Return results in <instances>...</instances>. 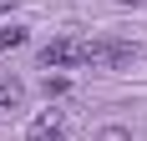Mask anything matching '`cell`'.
I'll list each match as a JSON object with an SVG mask.
<instances>
[{
	"mask_svg": "<svg viewBox=\"0 0 147 141\" xmlns=\"http://www.w3.org/2000/svg\"><path fill=\"white\" fill-rule=\"evenodd\" d=\"M137 61V45L132 41H81V66H96V70H122Z\"/></svg>",
	"mask_w": 147,
	"mask_h": 141,
	"instance_id": "obj_1",
	"label": "cell"
},
{
	"mask_svg": "<svg viewBox=\"0 0 147 141\" xmlns=\"http://www.w3.org/2000/svg\"><path fill=\"white\" fill-rule=\"evenodd\" d=\"M41 66H46V70L81 66V41H76V35H61V41H51V45L41 51Z\"/></svg>",
	"mask_w": 147,
	"mask_h": 141,
	"instance_id": "obj_2",
	"label": "cell"
},
{
	"mask_svg": "<svg viewBox=\"0 0 147 141\" xmlns=\"http://www.w3.org/2000/svg\"><path fill=\"white\" fill-rule=\"evenodd\" d=\"M26 141H66V111H41L30 121Z\"/></svg>",
	"mask_w": 147,
	"mask_h": 141,
	"instance_id": "obj_3",
	"label": "cell"
},
{
	"mask_svg": "<svg viewBox=\"0 0 147 141\" xmlns=\"http://www.w3.org/2000/svg\"><path fill=\"white\" fill-rule=\"evenodd\" d=\"M20 101H26V86H20V81H5V86H0V111H15Z\"/></svg>",
	"mask_w": 147,
	"mask_h": 141,
	"instance_id": "obj_4",
	"label": "cell"
},
{
	"mask_svg": "<svg viewBox=\"0 0 147 141\" xmlns=\"http://www.w3.org/2000/svg\"><path fill=\"white\" fill-rule=\"evenodd\" d=\"M26 45V25H0V51H15Z\"/></svg>",
	"mask_w": 147,
	"mask_h": 141,
	"instance_id": "obj_5",
	"label": "cell"
},
{
	"mask_svg": "<svg viewBox=\"0 0 147 141\" xmlns=\"http://www.w3.org/2000/svg\"><path fill=\"white\" fill-rule=\"evenodd\" d=\"M10 5H15V0H0V10H10Z\"/></svg>",
	"mask_w": 147,
	"mask_h": 141,
	"instance_id": "obj_6",
	"label": "cell"
},
{
	"mask_svg": "<svg viewBox=\"0 0 147 141\" xmlns=\"http://www.w3.org/2000/svg\"><path fill=\"white\" fill-rule=\"evenodd\" d=\"M122 5H142V0H122Z\"/></svg>",
	"mask_w": 147,
	"mask_h": 141,
	"instance_id": "obj_7",
	"label": "cell"
}]
</instances>
